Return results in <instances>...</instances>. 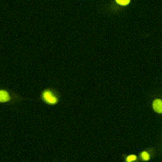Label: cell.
<instances>
[{
    "label": "cell",
    "instance_id": "cell-1",
    "mask_svg": "<svg viewBox=\"0 0 162 162\" xmlns=\"http://www.w3.org/2000/svg\"><path fill=\"white\" fill-rule=\"evenodd\" d=\"M43 98L45 102L51 105L56 104L59 100L58 94L50 90H47L43 92Z\"/></svg>",
    "mask_w": 162,
    "mask_h": 162
},
{
    "label": "cell",
    "instance_id": "cell-2",
    "mask_svg": "<svg viewBox=\"0 0 162 162\" xmlns=\"http://www.w3.org/2000/svg\"><path fill=\"white\" fill-rule=\"evenodd\" d=\"M153 107L154 110L159 114H162V100L157 99L153 102Z\"/></svg>",
    "mask_w": 162,
    "mask_h": 162
},
{
    "label": "cell",
    "instance_id": "cell-3",
    "mask_svg": "<svg viewBox=\"0 0 162 162\" xmlns=\"http://www.w3.org/2000/svg\"><path fill=\"white\" fill-rule=\"evenodd\" d=\"M10 100L9 93L7 91L0 90V102H6Z\"/></svg>",
    "mask_w": 162,
    "mask_h": 162
},
{
    "label": "cell",
    "instance_id": "cell-4",
    "mask_svg": "<svg viewBox=\"0 0 162 162\" xmlns=\"http://www.w3.org/2000/svg\"><path fill=\"white\" fill-rule=\"evenodd\" d=\"M117 3L121 5H126L129 3L130 0H116Z\"/></svg>",
    "mask_w": 162,
    "mask_h": 162
},
{
    "label": "cell",
    "instance_id": "cell-5",
    "mask_svg": "<svg viewBox=\"0 0 162 162\" xmlns=\"http://www.w3.org/2000/svg\"><path fill=\"white\" fill-rule=\"evenodd\" d=\"M141 156L143 160L147 161L150 159V155L147 152H143L141 153Z\"/></svg>",
    "mask_w": 162,
    "mask_h": 162
},
{
    "label": "cell",
    "instance_id": "cell-6",
    "mask_svg": "<svg viewBox=\"0 0 162 162\" xmlns=\"http://www.w3.org/2000/svg\"><path fill=\"white\" fill-rule=\"evenodd\" d=\"M136 156L134 155H131L128 156V158H127V161L128 162H132L134 160H136Z\"/></svg>",
    "mask_w": 162,
    "mask_h": 162
}]
</instances>
